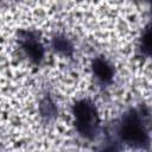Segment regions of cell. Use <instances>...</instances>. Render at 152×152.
Segmentation results:
<instances>
[{"label": "cell", "instance_id": "6da1fadb", "mask_svg": "<svg viewBox=\"0 0 152 152\" xmlns=\"http://www.w3.org/2000/svg\"><path fill=\"white\" fill-rule=\"evenodd\" d=\"M151 114L144 106L125 112L114 125L113 135L121 145L134 150H148L151 146Z\"/></svg>", "mask_w": 152, "mask_h": 152}, {"label": "cell", "instance_id": "7a4b0ae2", "mask_svg": "<svg viewBox=\"0 0 152 152\" xmlns=\"http://www.w3.org/2000/svg\"><path fill=\"white\" fill-rule=\"evenodd\" d=\"M71 110L77 133L88 140L96 138L100 133V119L94 102L88 97L76 100Z\"/></svg>", "mask_w": 152, "mask_h": 152}, {"label": "cell", "instance_id": "3957f363", "mask_svg": "<svg viewBox=\"0 0 152 152\" xmlns=\"http://www.w3.org/2000/svg\"><path fill=\"white\" fill-rule=\"evenodd\" d=\"M18 43L20 50L33 64H40L45 56L44 46L39 36L31 30H21L18 33Z\"/></svg>", "mask_w": 152, "mask_h": 152}, {"label": "cell", "instance_id": "277c9868", "mask_svg": "<svg viewBox=\"0 0 152 152\" xmlns=\"http://www.w3.org/2000/svg\"><path fill=\"white\" fill-rule=\"evenodd\" d=\"M91 74L101 86H108L114 78V66L104 57H95L91 61Z\"/></svg>", "mask_w": 152, "mask_h": 152}, {"label": "cell", "instance_id": "5b68a950", "mask_svg": "<svg viewBox=\"0 0 152 152\" xmlns=\"http://www.w3.org/2000/svg\"><path fill=\"white\" fill-rule=\"evenodd\" d=\"M51 46L57 53L65 56V57H72L74 51H75L72 42L62 33H57L52 37Z\"/></svg>", "mask_w": 152, "mask_h": 152}, {"label": "cell", "instance_id": "8992f818", "mask_svg": "<svg viewBox=\"0 0 152 152\" xmlns=\"http://www.w3.org/2000/svg\"><path fill=\"white\" fill-rule=\"evenodd\" d=\"M138 50L142 57L145 58L152 57V23L144 28L141 37L139 39Z\"/></svg>", "mask_w": 152, "mask_h": 152}, {"label": "cell", "instance_id": "52a82bcc", "mask_svg": "<svg viewBox=\"0 0 152 152\" xmlns=\"http://www.w3.org/2000/svg\"><path fill=\"white\" fill-rule=\"evenodd\" d=\"M39 113H40V116L45 121H51L57 116V113H58L57 104L51 99V96L45 95L42 99V101L39 103Z\"/></svg>", "mask_w": 152, "mask_h": 152}, {"label": "cell", "instance_id": "ba28073f", "mask_svg": "<svg viewBox=\"0 0 152 152\" xmlns=\"http://www.w3.org/2000/svg\"><path fill=\"white\" fill-rule=\"evenodd\" d=\"M120 147H121V144L113 135H109L104 145L99 150H96L95 152H120Z\"/></svg>", "mask_w": 152, "mask_h": 152}, {"label": "cell", "instance_id": "9c48e42d", "mask_svg": "<svg viewBox=\"0 0 152 152\" xmlns=\"http://www.w3.org/2000/svg\"><path fill=\"white\" fill-rule=\"evenodd\" d=\"M151 14H152V10H151Z\"/></svg>", "mask_w": 152, "mask_h": 152}]
</instances>
